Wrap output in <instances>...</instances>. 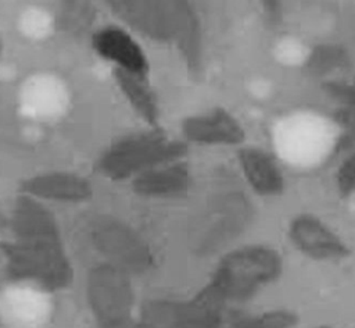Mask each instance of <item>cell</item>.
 Here are the masks:
<instances>
[{
  "instance_id": "4",
  "label": "cell",
  "mask_w": 355,
  "mask_h": 328,
  "mask_svg": "<svg viewBox=\"0 0 355 328\" xmlns=\"http://www.w3.org/2000/svg\"><path fill=\"white\" fill-rule=\"evenodd\" d=\"M186 153V143L151 128L112 143L97 158L96 171L111 181L133 179L151 168L182 160Z\"/></svg>"
},
{
  "instance_id": "5",
  "label": "cell",
  "mask_w": 355,
  "mask_h": 328,
  "mask_svg": "<svg viewBox=\"0 0 355 328\" xmlns=\"http://www.w3.org/2000/svg\"><path fill=\"white\" fill-rule=\"evenodd\" d=\"M89 238L105 263L129 275L147 272L154 265L150 245L136 229L119 218L98 215L90 225Z\"/></svg>"
},
{
  "instance_id": "14",
  "label": "cell",
  "mask_w": 355,
  "mask_h": 328,
  "mask_svg": "<svg viewBox=\"0 0 355 328\" xmlns=\"http://www.w3.org/2000/svg\"><path fill=\"white\" fill-rule=\"evenodd\" d=\"M348 64L345 51L337 46H318L305 63V69L312 75L322 76Z\"/></svg>"
},
{
  "instance_id": "6",
  "label": "cell",
  "mask_w": 355,
  "mask_h": 328,
  "mask_svg": "<svg viewBox=\"0 0 355 328\" xmlns=\"http://www.w3.org/2000/svg\"><path fill=\"white\" fill-rule=\"evenodd\" d=\"M130 277L123 270L101 261L87 271L85 293L97 325L133 318L136 296Z\"/></svg>"
},
{
  "instance_id": "17",
  "label": "cell",
  "mask_w": 355,
  "mask_h": 328,
  "mask_svg": "<svg viewBox=\"0 0 355 328\" xmlns=\"http://www.w3.org/2000/svg\"><path fill=\"white\" fill-rule=\"evenodd\" d=\"M336 121L341 125V136L336 150L345 149L355 142V108L347 107L336 113Z\"/></svg>"
},
{
  "instance_id": "15",
  "label": "cell",
  "mask_w": 355,
  "mask_h": 328,
  "mask_svg": "<svg viewBox=\"0 0 355 328\" xmlns=\"http://www.w3.org/2000/svg\"><path fill=\"white\" fill-rule=\"evenodd\" d=\"M297 317L288 310H270L244 317L229 328H294Z\"/></svg>"
},
{
  "instance_id": "13",
  "label": "cell",
  "mask_w": 355,
  "mask_h": 328,
  "mask_svg": "<svg viewBox=\"0 0 355 328\" xmlns=\"http://www.w3.org/2000/svg\"><path fill=\"white\" fill-rule=\"evenodd\" d=\"M112 76L121 93L133 107V110L141 117V120L146 121L151 128H157L159 108L148 79L123 72L116 68L112 69Z\"/></svg>"
},
{
  "instance_id": "10",
  "label": "cell",
  "mask_w": 355,
  "mask_h": 328,
  "mask_svg": "<svg viewBox=\"0 0 355 328\" xmlns=\"http://www.w3.org/2000/svg\"><path fill=\"white\" fill-rule=\"evenodd\" d=\"M182 133L187 140L198 145H241L245 140L239 120L222 107L184 118Z\"/></svg>"
},
{
  "instance_id": "1",
  "label": "cell",
  "mask_w": 355,
  "mask_h": 328,
  "mask_svg": "<svg viewBox=\"0 0 355 328\" xmlns=\"http://www.w3.org/2000/svg\"><path fill=\"white\" fill-rule=\"evenodd\" d=\"M7 227L0 252L10 281L50 293L72 284L73 267L58 221L44 203L18 193Z\"/></svg>"
},
{
  "instance_id": "2",
  "label": "cell",
  "mask_w": 355,
  "mask_h": 328,
  "mask_svg": "<svg viewBox=\"0 0 355 328\" xmlns=\"http://www.w3.org/2000/svg\"><path fill=\"white\" fill-rule=\"evenodd\" d=\"M107 4L133 31L157 42L176 44L189 69H198L201 31L197 15L189 3L111 0Z\"/></svg>"
},
{
  "instance_id": "21",
  "label": "cell",
  "mask_w": 355,
  "mask_h": 328,
  "mask_svg": "<svg viewBox=\"0 0 355 328\" xmlns=\"http://www.w3.org/2000/svg\"><path fill=\"white\" fill-rule=\"evenodd\" d=\"M315 328H336V327H333V325H327V324H323V325H318V327H315Z\"/></svg>"
},
{
  "instance_id": "12",
  "label": "cell",
  "mask_w": 355,
  "mask_h": 328,
  "mask_svg": "<svg viewBox=\"0 0 355 328\" xmlns=\"http://www.w3.org/2000/svg\"><path fill=\"white\" fill-rule=\"evenodd\" d=\"M239 163L248 185L261 196H276L284 189V177L276 160L259 147L239 150Z\"/></svg>"
},
{
  "instance_id": "8",
  "label": "cell",
  "mask_w": 355,
  "mask_h": 328,
  "mask_svg": "<svg viewBox=\"0 0 355 328\" xmlns=\"http://www.w3.org/2000/svg\"><path fill=\"white\" fill-rule=\"evenodd\" d=\"M93 50L114 68L148 79L150 64L136 39L119 26H104L92 35Z\"/></svg>"
},
{
  "instance_id": "16",
  "label": "cell",
  "mask_w": 355,
  "mask_h": 328,
  "mask_svg": "<svg viewBox=\"0 0 355 328\" xmlns=\"http://www.w3.org/2000/svg\"><path fill=\"white\" fill-rule=\"evenodd\" d=\"M93 19L92 6L85 1H67L60 13V26L68 32L80 33Z\"/></svg>"
},
{
  "instance_id": "9",
  "label": "cell",
  "mask_w": 355,
  "mask_h": 328,
  "mask_svg": "<svg viewBox=\"0 0 355 328\" xmlns=\"http://www.w3.org/2000/svg\"><path fill=\"white\" fill-rule=\"evenodd\" d=\"M18 193L39 202L79 203L92 197L93 188L80 174L69 171H47L22 179L19 182Z\"/></svg>"
},
{
  "instance_id": "19",
  "label": "cell",
  "mask_w": 355,
  "mask_h": 328,
  "mask_svg": "<svg viewBox=\"0 0 355 328\" xmlns=\"http://www.w3.org/2000/svg\"><path fill=\"white\" fill-rule=\"evenodd\" d=\"M324 90L334 99L345 103L348 107L355 108V78L351 83L345 82H327Z\"/></svg>"
},
{
  "instance_id": "18",
  "label": "cell",
  "mask_w": 355,
  "mask_h": 328,
  "mask_svg": "<svg viewBox=\"0 0 355 328\" xmlns=\"http://www.w3.org/2000/svg\"><path fill=\"white\" fill-rule=\"evenodd\" d=\"M336 181L337 189L343 197L355 193V153L341 163Z\"/></svg>"
},
{
  "instance_id": "11",
  "label": "cell",
  "mask_w": 355,
  "mask_h": 328,
  "mask_svg": "<svg viewBox=\"0 0 355 328\" xmlns=\"http://www.w3.org/2000/svg\"><path fill=\"white\" fill-rule=\"evenodd\" d=\"M189 164L183 160L151 168L132 179L133 190L146 197H178L189 190Z\"/></svg>"
},
{
  "instance_id": "3",
  "label": "cell",
  "mask_w": 355,
  "mask_h": 328,
  "mask_svg": "<svg viewBox=\"0 0 355 328\" xmlns=\"http://www.w3.org/2000/svg\"><path fill=\"white\" fill-rule=\"evenodd\" d=\"M282 272L283 259L276 249L247 245L227 252L198 293L222 307L226 303H241L276 282Z\"/></svg>"
},
{
  "instance_id": "20",
  "label": "cell",
  "mask_w": 355,
  "mask_h": 328,
  "mask_svg": "<svg viewBox=\"0 0 355 328\" xmlns=\"http://www.w3.org/2000/svg\"><path fill=\"white\" fill-rule=\"evenodd\" d=\"M97 328H144L141 325V322L133 317L125 321H119V322H114V324H105V325H97Z\"/></svg>"
},
{
  "instance_id": "22",
  "label": "cell",
  "mask_w": 355,
  "mask_h": 328,
  "mask_svg": "<svg viewBox=\"0 0 355 328\" xmlns=\"http://www.w3.org/2000/svg\"><path fill=\"white\" fill-rule=\"evenodd\" d=\"M3 225H4V221H3V218H1V215H0V235H1V229H3Z\"/></svg>"
},
{
  "instance_id": "7",
  "label": "cell",
  "mask_w": 355,
  "mask_h": 328,
  "mask_svg": "<svg viewBox=\"0 0 355 328\" xmlns=\"http://www.w3.org/2000/svg\"><path fill=\"white\" fill-rule=\"evenodd\" d=\"M288 238L304 256L316 261H340L351 254L349 246L319 217L304 213L288 224Z\"/></svg>"
}]
</instances>
